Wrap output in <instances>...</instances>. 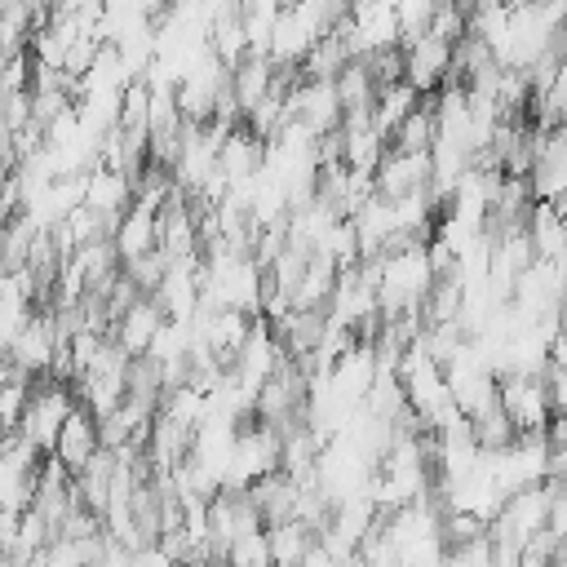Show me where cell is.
I'll return each mask as SVG.
<instances>
[{"label": "cell", "mask_w": 567, "mask_h": 567, "mask_svg": "<svg viewBox=\"0 0 567 567\" xmlns=\"http://www.w3.org/2000/svg\"><path fill=\"white\" fill-rule=\"evenodd\" d=\"M439 270H434V257H430V244L412 239L403 248H390L381 252V279H377V292H381V315H399V310H421L430 288H434Z\"/></svg>", "instance_id": "obj_1"}, {"label": "cell", "mask_w": 567, "mask_h": 567, "mask_svg": "<svg viewBox=\"0 0 567 567\" xmlns=\"http://www.w3.org/2000/svg\"><path fill=\"white\" fill-rule=\"evenodd\" d=\"M71 390H75V381H62V377H53L49 385H35V390H31L18 430H22L40 452H53V443H58L66 416L80 408V403H75L80 394H71Z\"/></svg>", "instance_id": "obj_2"}, {"label": "cell", "mask_w": 567, "mask_h": 567, "mask_svg": "<svg viewBox=\"0 0 567 567\" xmlns=\"http://www.w3.org/2000/svg\"><path fill=\"white\" fill-rule=\"evenodd\" d=\"M346 40L354 49V58L381 53L403 44V27H399V9L390 0H350V18H346Z\"/></svg>", "instance_id": "obj_3"}, {"label": "cell", "mask_w": 567, "mask_h": 567, "mask_svg": "<svg viewBox=\"0 0 567 567\" xmlns=\"http://www.w3.org/2000/svg\"><path fill=\"white\" fill-rule=\"evenodd\" d=\"M501 408L509 412V421L518 430H545L554 416L549 381L536 372H505L501 377Z\"/></svg>", "instance_id": "obj_4"}, {"label": "cell", "mask_w": 567, "mask_h": 567, "mask_svg": "<svg viewBox=\"0 0 567 567\" xmlns=\"http://www.w3.org/2000/svg\"><path fill=\"white\" fill-rule=\"evenodd\" d=\"M447 75H452V40L425 31L403 44V80L408 84H416L421 93H434L447 84Z\"/></svg>", "instance_id": "obj_5"}, {"label": "cell", "mask_w": 567, "mask_h": 567, "mask_svg": "<svg viewBox=\"0 0 567 567\" xmlns=\"http://www.w3.org/2000/svg\"><path fill=\"white\" fill-rule=\"evenodd\" d=\"M102 447H106V443H102V421L80 403V408L66 416V425H62V434H58V443H53V456H58L71 474H80Z\"/></svg>", "instance_id": "obj_6"}, {"label": "cell", "mask_w": 567, "mask_h": 567, "mask_svg": "<svg viewBox=\"0 0 567 567\" xmlns=\"http://www.w3.org/2000/svg\"><path fill=\"white\" fill-rule=\"evenodd\" d=\"M430 182H434V155L430 151H394L390 146V155L377 168V190L390 195V199H399L408 190H421Z\"/></svg>", "instance_id": "obj_7"}, {"label": "cell", "mask_w": 567, "mask_h": 567, "mask_svg": "<svg viewBox=\"0 0 567 567\" xmlns=\"http://www.w3.org/2000/svg\"><path fill=\"white\" fill-rule=\"evenodd\" d=\"M164 319H168L164 301H159L155 292H142V297H137V301L115 319L111 337H115L128 354H146V350H151V341H155V332L164 328Z\"/></svg>", "instance_id": "obj_8"}, {"label": "cell", "mask_w": 567, "mask_h": 567, "mask_svg": "<svg viewBox=\"0 0 567 567\" xmlns=\"http://www.w3.org/2000/svg\"><path fill=\"white\" fill-rule=\"evenodd\" d=\"M527 235H532L536 257L567 261V217L558 213L554 199H532V208H527Z\"/></svg>", "instance_id": "obj_9"}, {"label": "cell", "mask_w": 567, "mask_h": 567, "mask_svg": "<svg viewBox=\"0 0 567 567\" xmlns=\"http://www.w3.org/2000/svg\"><path fill=\"white\" fill-rule=\"evenodd\" d=\"M275 58L270 53H248L244 62H235L230 66V89H235V102H239V111L248 115L270 89H275Z\"/></svg>", "instance_id": "obj_10"}, {"label": "cell", "mask_w": 567, "mask_h": 567, "mask_svg": "<svg viewBox=\"0 0 567 567\" xmlns=\"http://www.w3.org/2000/svg\"><path fill=\"white\" fill-rule=\"evenodd\" d=\"M115 248H120L124 261H133V257L159 248V213L146 208V204H133V208L120 217V226H115Z\"/></svg>", "instance_id": "obj_11"}, {"label": "cell", "mask_w": 567, "mask_h": 567, "mask_svg": "<svg viewBox=\"0 0 567 567\" xmlns=\"http://www.w3.org/2000/svg\"><path fill=\"white\" fill-rule=\"evenodd\" d=\"M270 527V549H275V563H297L315 549V527L306 518H284V523H266Z\"/></svg>", "instance_id": "obj_12"}, {"label": "cell", "mask_w": 567, "mask_h": 567, "mask_svg": "<svg viewBox=\"0 0 567 567\" xmlns=\"http://www.w3.org/2000/svg\"><path fill=\"white\" fill-rule=\"evenodd\" d=\"M439 137V111H434V93H430V106H416L390 137L394 151H430Z\"/></svg>", "instance_id": "obj_13"}, {"label": "cell", "mask_w": 567, "mask_h": 567, "mask_svg": "<svg viewBox=\"0 0 567 567\" xmlns=\"http://www.w3.org/2000/svg\"><path fill=\"white\" fill-rule=\"evenodd\" d=\"M226 558L230 563H275V549H270V527H257V532H244L226 545Z\"/></svg>", "instance_id": "obj_14"}, {"label": "cell", "mask_w": 567, "mask_h": 567, "mask_svg": "<svg viewBox=\"0 0 567 567\" xmlns=\"http://www.w3.org/2000/svg\"><path fill=\"white\" fill-rule=\"evenodd\" d=\"M434 9H439V0H399V27H403V44L430 31Z\"/></svg>", "instance_id": "obj_15"}, {"label": "cell", "mask_w": 567, "mask_h": 567, "mask_svg": "<svg viewBox=\"0 0 567 567\" xmlns=\"http://www.w3.org/2000/svg\"><path fill=\"white\" fill-rule=\"evenodd\" d=\"M545 381H549V399H554V412H567V368L549 363V368H545Z\"/></svg>", "instance_id": "obj_16"}, {"label": "cell", "mask_w": 567, "mask_h": 567, "mask_svg": "<svg viewBox=\"0 0 567 567\" xmlns=\"http://www.w3.org/2000/svg\"><path fill=\"white\" fill-rule=\"evenodd\" d=\"M563 328H567V297H563Z\"/></svg>", "instance_id": "obj_17"}, {"label": "cell", "mask_w": 567, "mask_h": 567, "mask_svg": "<svg viewBox=\"0 0 567 567\" xmlns=\"http://www.w3.org/2000/svg\"><path fill=\"white\" fill-rule=\"evenodd\" d=\"M390 4H394V9H399V0H390Z\"/></svg>", "instance_id": "obj_18"}]
</instances>
